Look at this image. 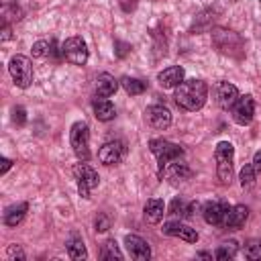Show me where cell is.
Here are the masks:
<instances>
[{"instance_id": "cell-1", "label": "cell", "mask_w": 261, "mask_h": 261, "mask_svg": "<svg viewBox=\"0 0 261 261\" xmlns=\"http://www.w3.org/2000/svg\"><path fill=\"white\" fill-rule=\"evenodd\" d=\"M206 94L208 88L202 80H184L177 88H175V102L177 106H181L184 110H200L206 102Z\"/></svg>"}, {"instance_id": "cell-2", "label": "cell", "mask_w": 261, "mask_h": 261, "mask_svg": "<svg viewBox=\"0 0 261 261\" xmlns=\"http://www.w3.org/2000/svg\"><path fill=\"white\" fill-rule=\"evenodd\" d=\"M214 157H216V175L220 179V184H230L232 179V157H234V149L228 141H222L216 145V151H214Z\"/></svg>"}, {"instance_id": "cell-3", "label": "cell", "mask_w": 261, "mask_h": 261, "mask_svg": "<svg viewBox=\"0 0 261 261\" xmlns=\"http://www.w3.org/2000/svg\"><path fill=\"white\" fill-rule=\"evenodd\" d=\"M69 143H71L73 153H75V157L80 161H86L90 157V133H88V124L84 120L71 124Z\"/></svg>"}, {"instance_id": "cell-4", "label": "cell", "mask_w": 261, "mask_h": 261, "mask_svg": "<svg viewBox=\"0 0 261 261\" xmlns=\"http://www.w3.org/2000/svg\"><path fill=\"white\" fill-rule=\"evenodd\" d=\"M149 147H151V153L157 157L161 169H163L165 165L177 161V159L184 155V149H181L179 145L169 143V141H165V139H153V141L149 143Z\"/></svg>"}, {"instance_id": "cell-5", "label": "cell", "mask_w": 261, "mask_h": 261, "mask_svg": "<svg viewBox=\"0 0 261 261\" xmlns=\"http://www.w3.org/2000/svg\"><path fill=\"white\" fill-rule=\"evenodd\" d=\"M8 71L18 88H29L33 84V63L24 55H14L8 63Z\"/></svg>"}, {"instance_id": "cell-6", "label": "cell", "mask_w": 261, "mask_h": 261, "mask_svg": "<svg viewBox=\"0 0 261 261\" xmlns=\"http://www.w3.org/2000/svg\"><path fill=\"white\" fill-rule=\"evenodd\" d=\"M73 175H75V179H77V192H80V196H82V198H90V192H92V190L98 186V181H100L96 169H94L92 165H88V163H77V165L73 167Z\"/></svg>"}, {"instance_id": "cell-7", "label": "cell", "mask_w": 261, "mask_h": 261, "mask_svg": "<svg viewBox=\"0 0 261 261\" xmlns=\"http://www.w3.org/2000/svg\"><path fill=\"white\" fill-rule=\"evenodd\" d=\"M61 55L73 63V65H84L88 61V45L82 37H69L63 45H61Z\"/></svg>"}, {"instance_id": "cell-8", "label": "cell", "mask_w": 261, "mask_h": 261, "mask_svg": "<svg viewBox=\"0 0 261 261\" xmlns=\"http://www.w3.org/2000/svg\"><path fill=\"white\" fill-rule=\"evenodd\" d=\"M145 120H147V124L151 128L165 130L171 124V112L165 106H161V104H153V106H149L145 110Z\"/></svg>"}, {"instance_id": "cell-9", "label": "cell", "mask_w": 261, "mask_h": 261, "mask_svg": "<svg viewBox=\"0 0 261 261\" xmlns=\"http://www.w3.org/2000/svg\"><path fill=\"white\" fill-rule=\"evenodd\" d=\"M232 118L237 124H249L253 120V114H255V102L251 96H239L237 102L232 104Z\"/></svg>"}, {"instance_id": "cell-10", "label": "cell", "mask_w": 261, "mask_h": 261, "mask_svg": "<svg viewBox=\"0 0 261 261\" xmlns=\"http://www.w3.org/2000/svg\"><path fill=\"white\" fill-rule=\"evenodd\" d=\"M228 210L230 206L228 204H222V202H208L202 210L204 214V220L212 226H224L226 222V216H228Z\"/></svg>"}, {"instance_id": "cell-11", "label": "cell", "mask_w": 261, "mask_h": 261, "mask_svg": "<svg viewBox=\"0 0 261 261\" xmlns=\"http://www.w3.org/2000/svg\"><path fill=\"white\" fill-rule=\"evenodd\" d=\"M122 157H124V143H120V141H108L98 151V159L104 165H116V163H120Z\"/></svg>"}, {"instance_id": "cell-12", "label": "cell", "mask_w": 261, "mask_h": 261, "mask_svg": "<svg viewBox=\"0 0 261 261\" xmlns=\"http://www.w3.org/2000/svg\"><path fill=\"white\" fill-rule=\"evenodd\" d=\"M214 98H216V104H218L220 108L228 110V108H232V104L237 102L239 90H237V86H232V84H228V82H218L216 88H214Z\"/></svg>"}, {"instance_id": "cell-13", "label": "cell", "mask_w": 261, "mask_h": 261, "mask_svg": "<svg viewBox=\"0 0 261 261\" xmlns=\"http://www.w3.org/2000/svg\"><path fill=\"white\" fill-rule=\"evenodd\" d=\"M124 245H126L128 255H130L133 259H137V261H147V259L151 257V249H149L147 241H143V239L137 237V234H126Z\"/></svg>"}, {"instance_id": "cell-14", "label": "cell", "mask_w": 261, "mask_h": 261, "mask_svg": "<svg viewBox=\"0 0 261 261\" xmlns=\"http://www.w3.org/2000/svg\"><path fill=\"white\" fill-rule=\"evenodd\" d=\"M163 232L165 234H169V237H179V239H184V241H188V243H196L198 241V232H196V228H192V226H188V224H181V222H167L165 226H163Z\"/></svg>"}, {"instance_id": "cell-15", "label": "cell", "mask_w": 261, "mask_h": 261, "mask_svg": "<svg viewBox=\"0 0 261 261\" xmlns=\"http://www.w3.org/2000/svg\"><path fill=\"white\" fill-rule=\"evenodd\" d=\"M161 88H177L181 82H184V67L179 65H171V67H165L159 75H157Z\"/></svg>"}, {"instance_id": "cell-16", "label": "cell", "mask_w": 261, "mask_h": 261, "mask_svg": "<svg viewBox=\"0 0 261 261\" xmlns=\"http://www.w3.org/2000/svg\"><path fill=\"white\" fill-rule=\"evenodd\" d=\"M116 88H118V82L114 80V75H110V73H100V75L96 77V96L108 98V96H112V94L116 92Z\"/></svg>"}, {"instance_id": "cell-17", "label": "cell", "mask_w": 261, "mask_h": 261, "mask_svg": "<svg viewBox=\"0 0 261 261\" xmlns=\"http://www.w3.org/2000/svg\"><path fill=\"white\" fill-rule=\"evenodd\" d=\"M247 216H249V208L247 206H243V204L230 206L228 216H226V222H224V228H241L245 224Z\"/></svg>"}, {"instance_id": "cell-18", "label": "cell", "mask_w": 261, "mask_h": 261, "mask_svg": "<svg viewBox=\"0 0 261 261\" xmlns=\"http://www.w3.org/2000/svg\"><path fill=\"white\" fill-rule=\"evenodd\" d=\"M163 214H165V204H163V200H159V198L147 200V204H145V220H147V222L157 224V222L163 218Z\"/></svg>"}, {"instance_id": "cell-19", "label": "cell", "mask_w": 261, "mask_h": 261, "mask_svg": "<svg viewBox=\"0 0 261 261\" xmlns=\"http://www.w3.org/2000/svg\"><path fill=\"white\" fill-rule=\"evenodd\" d=\"M114 114H116V110H114V104L108 100V98H98L96 102H94V116L98 118V120H112L114 118Z\"/></svg>"}, {"instance_id": "cell-20", "label": "cell", "mask_w": 261, "mask_h": 261, "mask_svg": "<svg viewBox=\"0 0 261 261\" xmlns=\"http://www.w3.org/2000/svg\"><path fill=\"white\" fill-rule=\"evenodd\" d=\"M27 204L20 202V204H14V206H8L6 212H4V224L8 226H16L22 218H24V212H27Z\"/></svg>"}, {"instance_id": "cell-21", "label": "cell", "mask_w": 261, "mask_h": 261, "mask_svg": "<svg viewBox=\"0 0 261 261\" xmlns=\"http://www.w3.org/2000/svg\"><path fill=\"white\" fill-rule=\"evenodd\" d=\"M65 245H67V253H69V257H71V259H86V257H88V251H86V247H84V241H82V239L71 237Z\"/></svg>"}, {"instance_id": "cell-22", "label": "cell", "mask_w": 261, "mask_h": 261, "mask_svg": "<svg viewBox=\"0 0 261 261\" xmlns=\"http://www.w3.org/2000/svg\"><path fill=\"white\" fill-rule=\"evenodd\" d=\"M120 84H122V88L130 94V96H137V94H143L145 92V82H141V80H137V77H128V75H124L122 80H120Z\"/></svg>"}, {"instance_id": "cell-23", "label": "cell", "mask_w": 261, "mask_h": 261, "mask_svg": "<svg viewBox=\"0 0 261 261\" xmlns=\"http://www.w3.org/2000/svg\"><path fill=\"white\" fill-rule=\"evenodd\" d=\"M167 177H169L173 184L184 181L186 177H190V169H188L184 163H173V165H171V169L167 171Z\"/></svg>"}, {"instance_id": "cell-24", "label": "cell", "mask_w": 261, "mask_h": 261, "mask_svg": "<svg viewBox=\"0 0 261 261\" xmlns=\"http://www.w3.org/2000/svg\"><path fill=\"white\" fill-rule=\"evenodd\" d=\"M241 186L245 188V190H251L253 186H255V177H257V171H255V167H253V163L251 165H245L243 169H241Z\"/></svg>"}, {"instance_id": "cell-25", "label": "cell", "mask_w": 261, "mask_h": 261, "mask_svg": "<svg viewBox=\"0 0 261 261\" xmlns=\"http://www.w3.org/2000/svg\"><path fill=\"white\" fill-rule=\"evenodd\" d=\"M245 257L251 261H261V239H253L245 245Z\"/></svg>"}, {"instance_id": "cell-26", "label": "cell", "mask_w": 261, "mask_h": 261, "mask_svg": "<svg viewBox=\"0 0 261 261\" xmlns=\"http://www.w3.org/2000/svg\"><path fill=\"white\" fill-rule=\"evenodd\" d=\"M237 255V243H222L218 249H216V253H214V257L216 259H222V261H226V259H232Z\"/></svg>"}, {"instance_id": "cell-27", "label": "cell", "mask_w": 261, "mask_h": 261, "mask_svg": "<svg viewBox=\"0 0 261 261\" xmlns=\"http://www.w3.org/2000/svg\"><path fill=\"white\" fill-rule=\"evenodd\" d=\"M100 257H102V259H122V253L118 251V247H116L114 241H106V243L102 245Z\"/></svg>"}, {"instance_id": "cell-28", "label": "cell", "mask_w": 261, "mask_h": 261, "mask_svg": "<svg viewBox=\"0 0 261 261\" xmlns=\"http://www.w3.org/2000/svg\"><path fill=\"white\" fill-rule=\"evenodd\" d=\"M51 43L49 41H37L35 45H33V55L35 57H45V55H49L51 51Z\"/></svg>"}, {"instance_id": "cell-29", "label": "cell", "mask_w": 261, "mask_h": 261, "mask_svg": "<svg viewBox=\"0 0 261 261\" xmlns=\"http://www.w3.org/2000/svg\"><path fill=\"white\" fill-rule=\"evenodd\" d=\"M186 212H188V208H186V204H184L181 200H177V198H175V200L171 202V208H169V214H175V216L179 214V216H181V214H186Z\"/></svg>"}, {"instance_id": "cell-30", "label": "cell", "mask_w": 261, "mask_h": 261, "mask_svg": "<svg viewBox=\"0 0 261 261\" xmlns=\"http://www.w3.org/2000/svg\"><path fill=\"white\" fill-rule=\"evenodd\" d=\"M12 120H14L18 126H22V124H24L27 114H24V108H22V106H16V108L12 110Z\"/></svg>"}, {"instance_id": "cell-31", "label": "cell", "mask_w": 261, "mask_h": 261, "mask_svg": "<svg viewBox=\"0 0 261 261\" xmlns=\"http://www.w3.org/2000/svg\"><path fill=\"white\" fill-rule=\"evenodd\" d=\"M253 167H255L257 173H261V151L255 153V157H253Z\"/></svg>"}, {"instance_id": "cell-32", "label": "cell", "mask_w": 261, "mask_h": 261, "mask_svg": "<svg viewBox=\"0 0 261 261\" xmlns=\"http://www.w3.org/2000/svg\"><path fill=\"white\" fill-rule=\"evenodd\" d=\"M96 228H98V230H108V220H106L104 216H100V218L96 220Z\"/></svg>"}, {"instance_id": "cell-33", "label": "cell", "mask_w": 261, "mask_h": 261, "mask_svg": "<svg viewBox=\"0 0 261 261\" xmlns=\"http://www.w3.org/2000/svg\"><path fill=\"white\" fill-rule=\"evenodd\" d=\"M0 163H2V169H0V173H6V171L10 169V165H12V161H10V159H6V157H2V161H0Z\"/></svg>"}, {"instance_id": "cell-34", "label": "cell", "mask_w": 261, "mask_h": 261, "mask_svg": "<svg viewBox=\"0 0 261 261\" xmlns=\"http://www.w3.org/2000/svg\"><path fill=\"white\" fill-rule=\"evenodd\" d=\"M8 255H10V257H12V255H16L18 259H24V253H22V251H20L18 247H10V251H8Z\"/></svg>"}, {"instance_id": "cell-35", "label": "cell", "mask_w": 261, "mask_h": 261, "mask_svg": "<svg viewBox=\"0 0 261 261\" xmlns=\"http://www.w3.org/2000/svg\"><path fill=\"white\" fill-rule=\"evenodd\" d=\"M198 257H202V259H210L212 255H208V253H198Z\"/></svg>"}]
</instances>
